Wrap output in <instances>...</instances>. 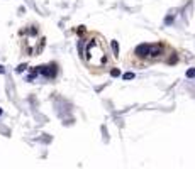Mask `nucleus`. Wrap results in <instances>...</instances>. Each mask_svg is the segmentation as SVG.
Here are the masks:
<instances>
[{
    "label": "nucleus",
    "mask_w": 195,
    "mask_h": 169,
    "mask_svg": "<svg viewBox=\"0 0 195 169\" xmlns=\"http://www.w3.org/2000/svg\"><path fill=\"white\" fill-rule=\"evenodd\" d=\"M175 49L166 42H154V44H143L138 46L136 51L132 53L134 63L138 66H146V64L154 63H170L171 56H175Z\"/></svg>",
    "instance_id": "f03ea898"
},
{
    "label": "nucleus",
    "mask_w": 195,
    "mask_h": 169,
    "mask_svg": "<svg viewBox=\"0 0 195 169\" xmlns=\"http://www.w3.org/2000/svg\"><path fill=\"white\" fill-rule=\"evenodd\" d=\"M80 57L93 74L109 73L114 68V54L107 39L99 32L86 31L78 42Z\"/></svg>",
    "instance_id": "f257e3e1"
}]
</instances>
